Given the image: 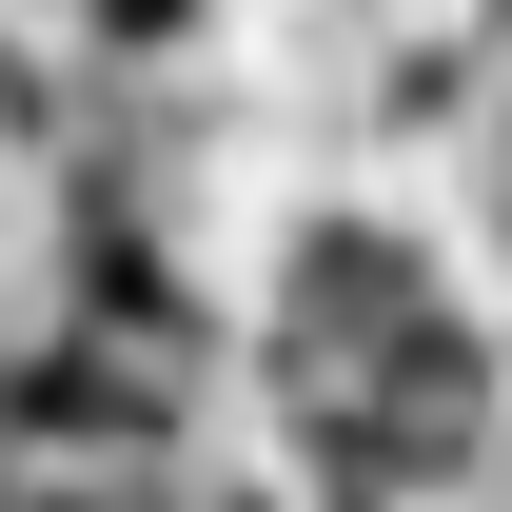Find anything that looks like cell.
Here are the masks:
<instances>
[{
    "label": "cell",
    "mask_w": 512,
    "mask_h": 512,
    "mask_svg": "<svg viewBox=\"0 0 512 512\" xmlns=\"http://www.w3.org/2000/svg\"><path fill=\"white\" fill-rule=\"evenodd\" d=\"M434 316H453L434 237H394V217H296V256H276V394L335 414V394H375Z\"/></svg>",
    "instance_id": "obj_1"
}]
</instances>
